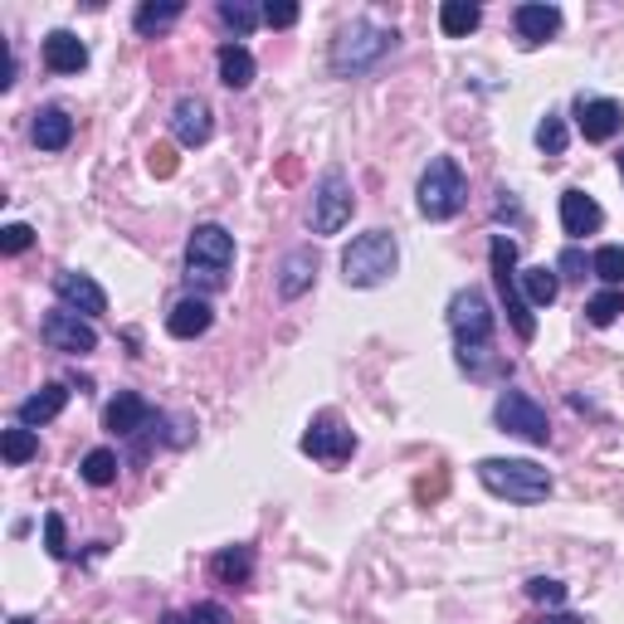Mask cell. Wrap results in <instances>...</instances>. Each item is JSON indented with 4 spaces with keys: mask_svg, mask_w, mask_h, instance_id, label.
Returning <instances> with one entry per match:
<instances>
[{
    "mask_svg": "<svg viewBox=\"0 0 624 624\" xmlns=\"http://www.w3.org/2000/svg\"><path fill=\"white\" fill-rule=\"evenodd\" d=\"M235 269V239L225 225H196V235L186 239V278L205 294H220L229 284Z\"/></svg>",
    "mask_w": 624,
    "mask_h": 624,
    "instance_id": "obj_2",
    "label": "cell"
},
{
    "mask_svg": "<svg viewBox=\"0 0 624 624\" xmlns=\"http://www.w3.org/2000/svg\"><path fill=\"white\" fill-rule=\"evenodd\" d=\"M45 64L54 68V74H84L88 68V45L74 35V29H54V35L45 39Z\"/></svg>",
    "mask_w": 624,
    "mask_h": 624,
    "instance_id": "obj_17",
    "label": "cell"
},
{
    "mask_svg": "<svg viewBox=\"0 0 624 624\" xmlns=\"http://www.w3.org/2000/svg\"><path fill=\"white\" fill-rule=\"evenodd\" d=\"M517 288H522V298H527V308H551L561 294V274L551 264L517 269Z\"/></svg>",
    "mask_w": 624,
    "mask_h": 624,
    "instance_id": "obj_21",
    "label": "cell"
},
{
    "mask_svg": "<svg viewBox=\"0 0 624 624\" xmlns=\"http://www.w3.org/2000/svg\"><path fill=\"white\" fill-rule=\"evenodd\" d=\"M557 274H566V278H586V259H581V249H566V254H561Z\"/></svg>",
    "mask_w": 624,
    "mask_h": 624,
    "instance_id": "obj_40",
    "label": "cell"
},
{
    "mask_svg": "<svg viewBox=\"0 0 624 624\" xmlns=\"http://www.w3.org/2000/svg\"><path fill=\"white\" fill-rule=\"evenodd\" d=\"M537 147H541L547 157H561V152H566V123H561L557 113H547V117L537 123Z\"/></svg>",
    "mask_w": 624,
    "mask_h": 624,
    "instance_id": "obj_34",
    "label": "cell"
},
{
    "mask_svg": "<svg viewBox=\"0 0 624 624\" xmlns=\"http://www.w3.org/2000/svg\"><path fill=\"white\" fill-rule=\"evenodd\" d=\"M45 551L54 561H64L68 557V541H64V517L59 512H45Z\"/></svg>",
    "mask_w": 624,
    "mask_h": 624,
    "instance_id": "obj_37",
    "label": "cell"
},
{
    "mask_svg": "<svg viewBox=\"0 0 624 624\" xmlns=\"http://www.w3.org/2000/svg\"><path fill=\"white\" fill-rule=\"evenodd\" d=\"M390 49H396V29L376 25V20H351V25L337 35V45H332V74L337 78L371 74Z\"/></svg>",
    "mask_w": 624,
    "mask_h": 624,
    "instance_id": "obj_1",
    "label": "cell"
},
{
    "mask_svg": "<svg viewBox=\"0 0 624 624\" xmlns=\"http://www.w3.org/2000/svg\"><path fill=\"white\" fill-rule=\"evenodd\" d=\"M180 15H186V5H180V0H166V5L147 0V5H137L133 25H137V35H161V29H171Z\"/></svg>",
    "mask_w": 624,
    "mask_h": 624,
    "instance_id": "obj_27",
    "label": "cell"
},
{
    "mask_svg": "<svg viewBox=\"0 0 624 624\" xmlns=\"http://www.w3.org/2000/svg\"><path fill=\"white\" fill-rule=\"evenodd\" d=\"M351 210H357V196H351V180L347 171H322V180L312 186V235H337L341 225L351 220Z\"/></svg>",
    "mask_w": 624,
    "mask_h": 624,
    "instance_id": "obj_7",
    "label": "cell"
},
{
    "mask_svg": "<svg viewBox=\"0 0 624 624\" xmlns=\"http://www.w3.org/2000/svg\"><path fill=\"white\" fill-rule=\"evenodd\" d=\"M39 337H45L54 351H68V357H88V351H98V332H93V322L78 317L74 308L49 312V317L39 322Z\"/></svg>",
    "mask_w": 624,
    "mask_h": 624,
    "instance_id": "obj_11",
    "label": "cell"
},
{
    "mask_svg": "<svg viewBox=\"0 0 624 624\" xmlns=\"http://www.w3.org/2000/svg\"><path fill=\"white\" fill-rule=\"evenodd\" d=\"M449 327H454L459 347H488L492 341V308L478 288H459L449 298Z\"/></svg>",
    "mask_w": 624,
    "mask_h": 624,
    "instance_id": "obj_10",
    "label": "cell"
},
{
    "mask_svg": "<svg viewBox=\"0 0 624 624\" xmlns=\"http://www.w3.org/2000/svg\"><path fill=\"white\" fill-rule=\"evenodd\" d=\"M620 312H624V294H620V288H606V294H596V298L586 303V317L596 322V327H610Z\"/></svg>",
    "mask_w": 624,
    "mask_h": 624,
    "instance_id": "obj_33",
    "label": "cell"
},
{
    "mask_svg": "<svg viewBox=\"0 0 624 624\" xmlns=\"http://www.w3.org/2000/svg\"><path fill=\"white\" fill-rule=\"evenodd\" d=\"M171 133H176L180 147H205L215 137V117H210V103L205 98H180L171 108Z\"/></svg>",
    "mask_w": 624,
    "mask_h": 624,
    "instance_id": "obj_12",
    "label": "cell"
},
{
    "mask_svg": "<svg viewBox=\"0 0 624 624\" xmlns=\"http://www.w3.org/2000/svg\"><path fill=\"white\" fill-rule=\"evenodd\" d=\"M210 571H215V581H225V586H249V576H254V551L225 547L215 561H210Z\"/></svg>",
    "mask_w": 624,
    "mask_h": 624,
    "instance_id": "obj_25",
    "label": "cell"
},
{
    "mask_svg": "<svg viewBox=\"0 0 624 624\" xmlns=\"http://www.w3.org/2000/svg\"><path fill=\"white\" fill-rule=\"evenodd\" d=\"M537 624H586L581 615H547V620H537Z\"/></svg>",
    "mask_w": 624,
    "mask_h": 624,
    "instance_id": "obj_42",
    "label": "cell"
},
{
    "mask_svg": "<svg viewBox=\"0 0 624 624\" xmlns=\"http://www.w3.org/2000/svg\"><path fill=\"white\" fill-rule=\"evenodd\" d=\"M54 294L64 308L84 312V317H98V312H108V294L93 284L88 274H74V269H64V274H54Z\"/></svg>",
    "mask_w": 624,
    "mask_h": 624,
    "instance_id": "obj_14",
    "label": "cell"
},
{
    "mask_svg": "<svg viewBox=\"0 0 624 624\" xmlns=\"http://www.w3.org/2000/svg\"><path fill=\"white\" fill-rule=\"evenodd\" d=\"M600 225H606V210H600L586 190H566V196H561V229H566L571 239L596 235Z\"/></svg>",
    "mask_w": 624,
    "mask_h": 624,
    "instance_id": "obj_16",
    "label": "cell"
},
{
    "mask_svg": "<svg viewBox=\"0 0 624 624\" xmlns=\"http://www.w3.org/2000/svg\"><path fill=\"white\" fill-rule=\"evenodd\" d=\"M10 624H35V620H25V615H15V620H10Z\"/></svg>",
    "mask_w": 624,
    "mask_h": 624,
    "instance_id": "obj_43",
    "label": "cell"
},
{
    "mask_svg": "<svg viewBox=\"0 0 624 624\" xmlns=\"http://www.w3.org/2000/svg\"><path fill=\"white\" fill-rule=\"evenodd\" d=\"M527 600H537V606H566V586L561 581H551V576H537V581H527Z\"/></svg>",
    "mask_w": 624,
    "mask_h": 624,
    "instance_id": "obj_36",
    "label": "cell"
},
{
    "mask_svg": "<svg viewBox=\"0 0 624 624\" xmlns=\"http://www.w3.org/2000/svg\"><path fill=\"white\" fill-rule=\"evenodd\" d=\"M29 245H35V229L20 225V220H15V225L0 229V249H5V254H25Z\"/></svg>",
    "mask_w": 624,
    "mask_h": 624,
    "instance_id": "obj_38",
    "label": "cell"
},
{
    "mask_svg": "<svg viewBox=\"0 0 624 624\" xmlns=\"http://www.w3.org/2000/svg\"><path fill=\"white\" fill-rule=\"evenodd\" d=\"M210 322H215V312H210L205 298H180V303L166 312V332H171V337H180V341L205 337Z\"/></svg>",
    "mask_w": 624,
    "mask_h": 624,
    "instance_id": "obj_19",
    "label": "cell"
},
{
    "mask_svg": "<svg viewBox=\"0 0 624 624\" xmlns=\"http://www.w3.org/2000/svg\"><path fill=\"white\" fill-rule=\"evenodd\" d=\"M415 196H420V215L425 220H454L469 200V180H464V171H459V161L435 157L425 166V176H420Z\"/></svg>",
    "mask_w": 624,
    "mask_h": 624,
    "instance_id": "obj_5",
    "label": "cell"
},
{
    "mask_svg": "<svg viewBox=\"0 0 624 624\" xmlns=\"http://www.w3.org/2000/svg\"><path fill=\"white\" fill-rule=\"evenodd\" d=\"M620 176H624V152H620Z\"/></svg>",
    "mask_w": 624,
    "mask_h": 624,
    "instance_id": "obj_44",
    "label": "cell"
},
{
    "mask_svg": "<svg viewBox=\"0 0 624 624\" xmlns=\"http://www.w3.org/2000/svg\"><path fill=\"white\" fill-rule=\"evenodd\" d=\"M0 454H5V464H29V459L39 454V435L25 425L5 429V435H0Z\"/></svg>",
    "mask_w": 624,
    "mask_h": 624,
    "instance_id": "obj_28",
    "label": "cell"
},
{
    "mask_svg": "<svg viewBox=\"0 0 624 624\" xmlns=\"http://www.w3.org/2000/svg\"><path fill=\"white\" fill-rule=\"evenodd\" d=\"M220 84L225 88H249L254 84V54L245 45H220Z\"/></svg>",
    "mask_w": 624,
    "mask_h": 624,
    "instance_id": "obj_24",
    "label": "cell"
},
{
    "mask_svg": "<svg viewBox=\"0 0 624 624\" xmlns=\"http://www.w3.org/2000/svg\"><path fill=\"white\" fill-rule=\"evenodd\" d=\"M459 366L469 371V376H492L498 366V357H492V347H459Z\"/></svg>",
    "mask_w": 624,
    "mask_h": 624,
    "instance_id": "obj_35",
    "label": "cell"
},
{
    "mask_svg": "<svg viewBox=\"0 0 624 624\" xmlns=\"http://www.w3.org/2000/svg\"><path fill=\"white\" fill-rule=\"evenodd\" d=\"M590 274H596L600 284L620 288V284H624V249H620V245H606V249H596V259H590Z\"/></svg>",
    "mask_w": 624,
    "mask_h": 624,
    "instance_id": "obj_31",
    "label": "cell"
},
{
    "mask_svg": "<svg viewBox=\"0 0 624 624\" xmlns=\"http://www.w3.org/2000/svg\"><path fill=\"white\" fill-rule=\"evenodd\" d=\"M303 449L308 459H317V464H347L351 454H357V435H351L347 425H341L332 410H322V415H312V425H308V435H303Z\"/></svg>",
    "mask_w": 624,
    "mask_h": 624,
    "instance_id": "obj_9",
    "label": "cell"
},
{
    "mask_svg": "<svg viewBox=\"0 0 624 624\" xmlns=\"http://www.w3.org/2000/svg\"><path fill=\"white\" fill-rule=\"evenodd\" d=\"M74 137V117L64 108H39L35 113V147L39 152H64Z\"/></svg>",
    "mask_w": 624,
    "mask_h": 624,
    "instance_id": "obj_22",
    "label": "cell"
},
{
    "mask_svg": "<svg viewBox=\"0 0 624 624\" xmlns=\"http://www.w3.org/2000/svg\"><path fill=\"white\" fill-rule=\"evenodd\" d=\"M78 473H84L88 488H108V483L117 478V454H113V449H88Z\"/></svg>",
    "mask_w": 624,
    "mask_h": 624,
    "instance_id": "obj_29",
    "label": "cell"
},
{
    "mask_svg": "<svg viewBox=\"0 0 624 624\" xmlns=\"http://www.w3.org/2000/svg\"><path fill=\"white\" fill-rule=\"evenodd\" d=\"M488 259H492V284H498V294H502V308H508L512 332H517L522 341H532L537 337V317H532L527 298H522V288H517V245H512L508 235H492Z\"/></svg>",
    "mask_w": 624,
    "mask_h": 624,
    "instance_id": "obj_6",
    "label": "cell"
},
{
    "mask_svg": "<svg viewBox=\"0 0 624 624\" xmlns=\"http://www.w3.org/2000/svg\"><path fill=\"white\" fill-rule=\"evenodd\" d=\"M512 25H517V39H522V45H547V39L561 29V10L547 5V0H532V5H517Z\"/></svg>",
    "mask_w": 624,
    "mask_h": 624,
    "instance_id": "obj_15",
    "label": "cell"
},
{
    "mask_svg": "<svg viewBox=\"0 0 624 624\" xmlns=\"http://www.w3.org/2000/svg\"><path fill=\"white\" fill-rule=\"evenodd\" d=\"M400 269V245L390 229H366L341 249V278L351 288H376Z\"/></svg>",
    "mask_w": 624,
    "mask_h": 624,
    "instance_id": "obj_3",
    "label": "cell"
},
{
    "mask_svg": "<svg viewBox=\"0 0 624 624\" xmlns=\"http://www.w3.org/2000/svg\"><path fill=\"white\" fill-rule=\"evenodd\" d=\"M161 624H235V620H229L225 606H215V600H200V606L180 610V615H161Z\"/></svg>",
    "mask_w": 624,
    "mask_h": 624,
    "instance_id": "obj_32",
    "label": "cell"
},
{
    "mask_svg": "<svg viewBox=\"0 0 624 624\" xmlns=\"http://www.w3.org/2000/svg\"><path fill=\"white\" fill-rule=\"evenodd\" d=\"M478 483L492 492V498L508 502H547L551 492V469L532 464V459H483L478 464Z\"/></svg>",
    "mask_w": 624,
    "mask_h": 624,
    "instance_id": "obj_4",
    "label": "cell"
},
{
    "mask_svg": "<svg viewBox=\"0 0 624 624\" xmlns=\"http://www.w3.org/2000/svg\"><path fill=\"white\" fill-rule=\"evenodd\" d=\"M492 420H498V429H508V435L527 439V445H547V439H551L547 410H541L537 400L527 396V390H502L498 405H492Z\"/></svg>",
    "mask_w": 624,
    "mask_h": 624,
    "instance_id": "obj_8",
    "label": "cell"
},
{
    "mask_svg": "<svg viewBox=\"0 0 624 624\" xmlns=\"http://www.w3.org/2000/svg\"><path fill=\"white\" fill-rule=\"evenodd\" d=\"M478 20H483V10L473 5V0H445L439 5V29H445L449 39H464L478 29Z\"/></svg>",
    "mask_w": 624,
    "mask_h": 624,
    "instance_id": "obj_26",
    "label": "cell"
},
{
    "mask_svg": "<svg viewBox=\"0 0 624 624\" xmlns=\"http://www.w3.org/2000/svg\"><path fill=\"white\" fill-rule=\"evenodd\" d=\"M147 420H152V405H147L142 396H133V390H123V396L103 410V425L113 429V435H137V429H147Z\"/></svg>",
    "mask_w": 624,
    "mask_h": 624,
    "instance_id": "obj_20",
    "label": "cell"
},
{
    "mask_svg": "<svg viewBox=\"0 0 624 624\" xmlns=\"http://www.w3.org/2000/svg\"><path fill=\"white\" fill-rule=\"evenodd\" d=\"M152 171H157V176H171V171H176V157H171V147H152Z\"/></svg>",
    "mask_w": 624,
    "mask_h": 624,
    "instance_id": "obj_41",
    "label": "cell"
},
{
    "mask_svg": "<svg viewBox=\"0 0 624 624\" xmlns=\"http://www.w3.org/2000/svg\"><path fill=\"white\" fill-rule=\"evenodd\" d=\"M576 113H581V137L586 142H610L624 127V108L615 98H576Z\"/></svg>",
    "mask_w": 624,
    "mask_h": 624,
    "instance_id": "obj_13",
    "label": "cell"
},
{
    "mask_svg": "<svg viewBox=\"0 0 624 624\" xmlns=\"http://www.w3.org/2000/svg\"><path fill=\"white\" fill-rule=\"evenodd\" d=\"M264 25L269 29H294L298 25V5H288V0H269V5H264Z\"/></svg>",
    "mask_w": 624,
    "mask_h": 624,
    "instance_id": "obj_39",
    "label": "cell"
},
{
    "mask_svg": "<svg viewBox=\"0 0 624 624\" xmlns=\"http://www.w3.org/2000/svg\"><path fill=\"white\" fill-rule=\"evenodd\" d=\"M64 405H68V390L59 386V380H49V386H39L35 396L20 400V425H25V429H39V425H49V420L64 415Z\"/></svg>",
    "mask_w": 624,
    "mask_h": 624,
    "instance_id": "obj_18",
    "label": "cell"
},
{
    "mask_svg": "<svg viewBox=\"0 0 624 624\" xmlns=\"http://www.w3.org/2000/svg\"><path fill=\"white\" fill-rule=\"evenodd\" d=\"M312 278H317V254H312V249H294V254L284 259V274H278V294L303 298L312 288Z\"/></svg>",
    "mask_w": 624,
    "mask_h": 624,
    "instance_id": "obj_23",
    "label": "cell"
},
{
    "mask_svg": "<svg viewBox=\"0 0 624 624\" xmlns=\"http://www.w3.org/2000/svg\"><path fill=\"white\" fill-rule=\"evenodd\" d=\"M259 20H264V10H254V5H249V0H225V5H220V25H225V29H235L239 39H245L249 29L259 25Z\"/></svg>",
    "mask_w": 624,
    "mask_h": 624,
    "instance_id": "obj_30",
    "label": "cell"
}]
</instances>
